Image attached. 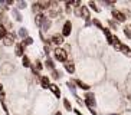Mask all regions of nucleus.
<instances>
[{"mask_svg":"<svg viewBox=\"0 0 131 115\" xmlns=\"http://www.w3.org/2000/svg\"><path fill=\"white\" fill-rule=\"evenodd\" d=\"M53 55H55V59L62 62V63H65V62L68 61V53H66V50L62 49V48H56V49L53 50Z\"/></svg>","mask_w":131,"mask_h":115,"instance_id":"1","label":"nucleus"},{"mask_svg":"<svg viewBox=\"0 0 131 115\" xmlns=\"http://www.w3.org/2000/svg\"><path fill=\"white\" fill-rule=\"evenodd\" d=\"M85 105L88 108H94L96 105L95 96H94L92 92H86V94H85Z\"/></svg>","mask_w":131,"mask_h":115,"instance_id":"2","label":"nucleus"},{"mask_svg":"<svg viewBox=\"0 0 131 115\" xmlns=\"http://www.w3.org/2000/svg\"><path fill=\"white\" fill-rule=\"evenodd\" d=\"M112 17L117 20V22H125V19H127V16L124 15V12L121 10H112Z\"/></svg>","mask_w":131,"mask_h":115,"instance_id":"3","label":"nucleus"},{"mask_svg":"<svg viewBox=\"0 0 131 115\" xmlns=\"http://www.w3.org/2000/svg\"><path fill=\"white\" fill-rule=\"evenodd\" d=\"M71 32H72V23L65 22L63 23V26H62V36H63V38H65V36H69Z\"/></svg>","mask_w":131,"mask_h":115,"instance_id":"4","label":"nucleus"},{"mask_svg":"<svg viewBox=\"0 0 131 115\" xmlns=\"http://www.w3.org/2000/svg\"><path fill=\"white\" fill-rule=\"evenodd\" d=\"M50 43L55 46H61L63 43V36L62 34H53L52 38H50Z\"/></svg>","mask_w":131,"mask_h":115,"instance_id":"5","label":"nucleus"},{"mask_svg":"<svg viewBox=\"0 0 131 115\" xmlns=\"http://www.w3.org/2000/svg\"><path fill=\"white\" fill-rule=\"evenodd\" d=\"M15 53H16V56H19V57H22L25 55V46L22 43H16L15 45Z\"/></svg>","mask_w":131,"mask_h":115,"instance_id":"6","label":"nucleus"},{"mask_svg":"<svg viewBox=\"0 0 131 115\" xmlns=\"http://www.w3.org/2000/svg\"><path fill=\"white\" fill-rule=\"evenodd\" d=\"M45 20H46V16L43 15V13L35 16V23H36V26H39V27H42V25L45 23Z\"/></svg>","mask_w":131,"mask_h":115,"instance_id":"7","label":"nucleus"},{"mask_svg":"<svg viewBox=\"0 0 131 115\" xmlns=\"http://www.w3.org/2000/svg\"><path fill=\"white\" fill-rule=\"evenodd\" d=\"M49 89H50V92H52L56 98H61V89H59V86L56 84H50L49 85Z\"/></svg>","mask_w":131,"mask_h":115,"instance_id":"8","label":"nucleus"},{"mask_svg":"<svg viewBox=\"0 0 131 115\" xmlns=\"http://www.w3.org/2000/svg\"><path fill=\"white\" fill-rule=\"evenodd\" d=\"M63 68H65V71L68 73H73V72H75V65H73V62H71V61H66L65 63H63Z\"/></svg>","mask_w":131,"mask_h":115,"instance_id":"9","label":"nucleus"},{"mask_svg":"<svg viewBox=\"0 0 131 115\" xmlns=\"http://www.w3.org/2000/svg\"><path fill=\"white\" fill-rule=\"evenodd\" d=\"M12 16L15 17L16 22H22V20H23V17H22V15L19 13V10H17V9H12Z\"/></svg>","mask_w":131,"mask_h":115,"instance_id":"10","label":"nucleus"},{"mask_svg":"<svg viewBox=\"0 0 131 115\" xmlns=\"http://www.w3.org/2000/svg\"><path fill=\"white\" fill-rule=\"evenodd\" d=\"M17 33H19V36H20V39H22V40H23V39H26L27 36H29V32H27L26 27H20Z\"/></svg>","mask_w":131,"mask_h":115,"instance_id":"11","label":"nucleus"},{"mask_svg":"<svg viewBox=\"0 0 131 115\" xmlns=\"http://www.w3.org/2000/svg\"><path fill=\"white\" fill-rule=\"evenodd\" d=\"M22 65L25 66V68H30L32 66V62H30V59L26 56V55H23L22 56Z\"/></svg>","mask_w":131,"mask_h":115,"instance_id":"12","label":"nucleus"},{"mask_svg":"<svg viewBox=\"0 0 131 115\" xmlns=\"http://www.w3.org/2000/svg\"><path fill=\"white\" fill-rule=\"evenodd\" d=\"M75 85H77V86H79L81 89H85V91H89V85L84 84V82H82V80H79V79H75Z\"/></svg>","mask_w":131,"mask_h":115,"instance_id":"13","label":"nucleus"},{"mask_svg":"<svg viewBox=\"0 0 131 115\" xmlns=\"http://www.w3.org/2000/svg\"><path fill=\"white\" fill-rule=\"evenodd\" d=\"M39 80H40V85H42L43 88H49L50 82H49V78H48V76H42Z\"/></svg>","mask_w":131,"mask_h":115,"instance_id":"14","label":"nucleus"},{"mask_svg":"<svg viewBox=\"0 0 131 115\" xmlns=\"http://www.w3.org/2000/svg\"><path fill=\"white\" fill-rule=\"evenodd\" d=\"M32 12L35 13V15H40L42 13V9H40V6H39V3H35V4H32Z\"/></svg>","mask_w":131,"mask_h":115,"instance_id":"15","label":"nucleus"},{"mask_svg":"<svg viewBox=\"0 0 131 115\" xmlns=\"http://www.w3.org/2000/svg\"><path fill=\"white\" fill-rule=\"evenodd\" d=\"M45 66H46L48 69H49V71H55V63L53 62H52V59H46V62H45Z\"/></svg>","mask_w":131,"mask_h":115,"instance_id":"16","label":"nucleus"},{"mask_svg":"<svg viewBox=\"0 0 131 115\" xmlns=\"http://www.w3.org/2000/svg\"><path fill=\"white\" fill-rule=\"evenodd\" d=\"M20 43H22V45H23V46L32 45V43H33V39H32L30 36H27V38H26V39H23V40H22V42H20Z\"/></svg>","mask_w":131,"mask_h":115,"instance_id":"17","label":"nucleus"},{"mask_svg":"<svg viewBox=\"0 0 131 115\" xmlns=\"http://www.w3.org/2000/svg\"><path fill=\"white\" fill-rule=\"evenodd\" d=\"M3 43H4V46H12L15 42H13V39H12V38H9V36H6V38L3 39Z\"/></svg>","mask_w":131,"mask_h":115,"instance_id":"18","label":"nucleus"},{"mask_svg":"<svg viewBox=\"0 0 131 115\" xmlns=\"http://www.w3.org/2000/svg\"><path fill=\"white\" fill-rule=\"evenodd\" d=\"M63 107H65L66 111H72V105H71V102H69L68 99H66V98L63 99Z\"/></svg>","mask_w":131,"mask_h":115,"instance_id":"19","label":"nucleus"},{"mask_svg":"<svg viewBox=\"0 0 131 115\" xmlns=\"http://www.w3.org/2000/svg\"><path fill=\"white\" fill-rule=\"evenodd\" d=\"M6 36H7V32H6V29H4L3 26H0V40H3Z\"/></svg>","mask_w":131,"mask_h":115,"instance_id":"20","label":"nucleus"},{"mask_svg":"<svg viewBox=\"0 0 131 115\" xmlns=\"http://www.w3.org/2000/svg\"><path fill=\"white\" fill-rule=\"evenodd\" d=\"M35 69L38 71V72L43 69V65H42V62H40V61H36V62H35Z\"/></svg>","mask_w":131,"mask_h":115,"instance_id":"21","label":"nucleus"},{"mask_svg":"<svg viewBox=\"0 0 131 115\" xmlns=\"http://www.w3.org/2000/svg\"><path fill=\"white\" fill-rule=\"evenodd\" d=\"M61 76H62V73L58 72L56 69H55V71H52V78H53V79H58V78H61Z\"/></svg>","mask_w":131,"mask_h":115,"instance_id":"22","label":"nucleus"},{"mask_svg":"<svg viewBox=\"0 0 131 115\" xmlns=\"http://www.w3.org/2000/svg\"><path fill=\"white\" fill-rule=\"evenodd\" d=\"M42 27H43V30H49V27H50V20H45V23L42 25Z\"/></svg>","mask_w":131,"mask_h":115,"instance_id":"23","label":"nucleus"},{"mask_svg":"<svg viewBox=\"0 0 131 115\" xmlns=\"http://www.w3.org/2000/svg\"><path fill=\"white\" fill-rule=\"evenodd\" d=\"M66 86L71 89V92H72L73 95H75V85L72 84V82H66Z\"/></svg>","mask_w":131,"mask_h":115,"instance_id":"24","label":"nucleus"},{"mask_svg":"<svg viewBox=\"0 0 131 115\" xmlns=\"http://www.w3.org/2000/svg\"><path fill=\"white\" fill-rule=\"evenodd\" d=\"M89 7L92 9L94 12H100V9H98V6H96V4L94 3V2H89Z\"/></svg>","mask_w":131,"mask_h":115,"instance_id":"25","label":"nucleus"},{"mask_svg":"<svg viewBox=\"0 0 131 115\" xmlns=\"http://www.w3.org/2000/svg\"><path fill=\"white\" fill-rule=\"evenodd\" d=\"M91 22H92L96 27H100V29H104V27H102V25H101V22H100L98 19H94V20H91Z\"/></svg>","mask_w":131,"mask_h":115,"instance_id":"26","label":"nucleus"},{"mask_svg":"<svg viewBox=\"0 0 131 115\" xmlns=\"http://www.w3.org/2000/svg\"><path fill=\"white\" fill-rule=\"evenodd\" d=\"M124 34H125L128 39H131V30H130V27H124Z\"/></svg>","mask_w":131,"mask_h":115,"instance_id":"27","label":"nucleus"},{"mask_svg":"<svg viewBox=\"0 0 131 115\" xmlns=\"http://www.w3.org/2000/svg\"><path fill=\"white\" fill-rule=\"evenodd\" d=\"M26 6H27L26 2H19V3H17V10H19V9H25Z\"/></svg>","mask_w":131,"mask_h":115,"instance_id":"28","label":"nucleus"},{"mask_svg":"<svg viewBox=\"0 0 131 115\" xmlns=\"http://www.w3.org/2000/svg\"><path fill=\"white\" fill-rule=\"evenodd\" d=\"M88 109H89V112H91L92 115H96V111L94 109V108H88Z\"/></svg>","mask_w":131,"mask_h":115,"instance_id":"29","label":"nucleus"},{"mask_svg":"<svg viewBox=\"0 0 131 115\" xmlns=\"http://www.w3.org/2000/svg\"><path fill=\"white\" fill-rule=\"evenodd\" d=\"M110 27H112V29H115V25H114V22H112V20H110Z\"/></svg>","mask_w":131,"mask_h":115,"instance_id":"30","label":"nucleus"},{"mask_svg":"<svg viewBox=\"0 0 131 115\" xmlns=\"http://www.w3.org/2000/svg\"><path fill=\"white\" fill-rule=\"evenodd\" d=\"M75 114H77V115H82V114H81V112L78 111V109H75Z\"/></svg>","mask_w":131,"mask_h":115,"instance_id":"31","label":"nucleus"},{"mask_svg":"<svg viewBox=\"0 0 131 115\" xmlns=\"http://www.w3.org/2000/svg\"><path fill=\"white\" fill-rule=\"evenodd\" d=\"M0 92H3V86L2 85H0Z\"/></svg>","mask_w":131,"mask_h":115,"instance_id":"32","label":"nucleus"},{"mask_svg":"<svg viewBox=\"0 0 131 115\" xmlns=\"http://www.w3.org/2000/svg\"><path fill=\"white\" fill-rule=\"evenodd\" d=\"M55 115H62V114H61V112H56V114H55Z\"/></svg>","mask_w":131,"mask_h":115,"instance_id":"33","label":"nucleus"},{"mask_svg":"<svg viewBox=\"0 0 131 115\" xmlns=\"http://www.w3.org/2000/svg\"><path fill=\"white\" fill-rule=\"evenodd\" d=\"M130 30H131V25H130Z\"/></svg>","mask_w":131,"mask_h":115,"instance_id":"34","label":"nucleus"},{"mask_svg":"<svg viewBox=\"0 0 131 115\" xmlns=\"http://www.w3.org/2000/svg\"><path fill=\"white\" fill-rule=\"evenodd\" d=\"M130 55H131V53H130Z\"/></svg>","mask_w":131,"mask_h":115,"instance_id":"35","label":"nucleus"}]
</instances>
